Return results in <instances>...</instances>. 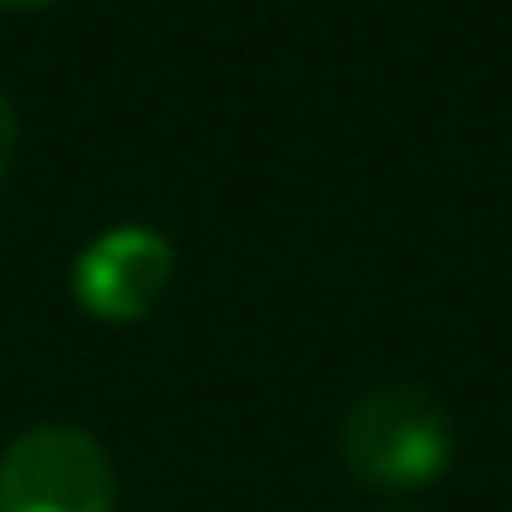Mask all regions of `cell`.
<instances>
[{
	"instance_id": "2",
	"label": "cell",
	"mask_w": 512,
	"mask_h": 512,
	"mask_svg": "<svg viewBox=\"0 0 512 512\" xmlns=\"http://www.w3.org/2000/svg\"><path fill=\"white\" fill-rule=\"evenodd\" d=\"M114 501V459L78 423H36L0 453V512H114Z\"/></svg>"
},
{
	"instance_id": "4",
	"label": "cell",
	"mask_w": 512,
	"mask_h": 512,
	"mask_svg": "<svg viewBox=\"0 0 512 512\" xmlns=\"http://www.w3.org/2000/svg\"><path fill=\"white\" fill-rule=\"evenodd\" d=\"M12 155H18V114H12V96L0 90V185L12 173Z\"/></svg>"
},
{
	"instance_id": "6",
	"label": "cell",
	"mask_w": 512,
	"mask_h": 512,
	"mask_svg": "<svg viewBox=\"0 0 512 512\" xmlns=\"http://www.w3.org/2000/svg\"><path fill=\"white\" fill-rule=\"evenodd\" d=\"M382 512H423V507H382Z\"/></svg>"
},
{
	"instance_id": "1",
	"label": "cell",
	"mask_w": 512,
	"mask_h": 512,
	"mask_svg": "<svg viewBox=\"0 0 512 512\" xmlns=\"http://www.w3.org/2000/svg\"><path fill=\"white\" fill-rule=\"evenodd\" d=\"M340 459L364 489H423L453 465V417L417 382H382L352 399L340 423Z\"/></svg>"
},
{
	"instance_id": "3",
	"label": "cell",
	"mask_w": 512,
	"mask_h": 512,
	"mask_svg": "<svg viewBox=\"0 0 512 512\" xmlns=\"http://www.w3.org/2000/svg\"><path fill=\"white\" fill-rule=\"evenodd\" d=\"M173 239L155 227H108L72 262V298L96 322H137L161 304L173 280Z\"/></svg>"
},
{
	"instance_id": "5",
	"label": "cell",
	"mask_w": 512,
	"mask_h": 512,
	"mask_svg": "<svg viewBox=\"0 0 512 512\" xmlns=\"http://www.w3.org/2000/svg\"><path fill=\"white\" fill-rule=\"evenodd\" d=\"M6 12H48V6H60V0H0Z\"/></svg>"
}]
</instances>
